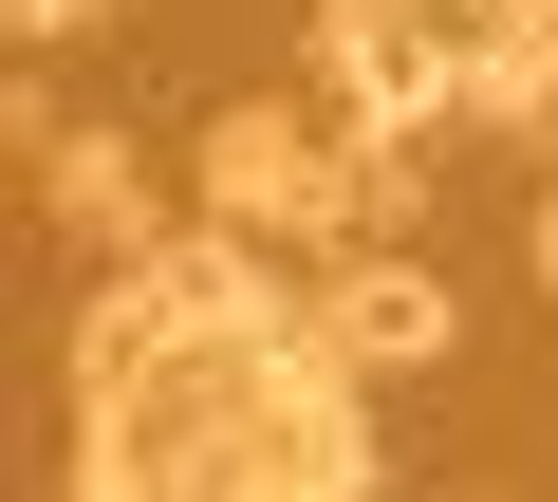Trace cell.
I'll list each match as a JSON object with an SVG mask.
<instances>
[{
    "label": "cell",
    "instance_id": "cell-3",
    "mask_svg": "<svg viewBox=\"0 0 558 502\" xmlns=\"http://www.w3.org/2000/svg\"><path fill=\"white\" fill-rule=\"evenodd\" d=\"M57 223H75V242H112V261H149V242H168L149 149H131V131H57Z\"/></svg>",
    "mask_w": 558,
    "mask_h": 502
},
{
    "label": "cell",
    "instance_id": "cell-5",
    "mask_svg": "<svg viewBox=\"0 0 558 502\" xmlns=\"http://www.w3.org/2000/svg\"><path fill=\"white\" fill-rule=\"evenodd\" d=\"M0 20H20V38H75V20H94V0H0Z\"/></svg>",
    "mask_w": 558,
    "mask_h": 502
},
{
    "label": "cell",
    "instance_id": "cell-1",
    "mask_svg": "<svg viewBox=\"0 0 558 502\" xmlns=\"http://www.w3.org/2000/svg\"><path fill=\"white\" fill-rule=\"evenodd\" d=\"M354 335L336 298L279 280L260 223H168L149 261H112L94 335H75V483L168 502V483H260V502H336L373 483V409H354Z\"/></svg>",
    "mask_w": 558,
    "mask_h": 502
},
{
    "label": "cell",
    "instance_id": "cell-4",
    "mask_svg": "<svg viewBox=\"0 0 558 502\" xmlns=\"http://www.w3.org/2000/svg\"><path fill=\"white\" fill-rule=\"evenodd\" d=\"M336 335H354L373 372H428V354H447V280H428V261H354V280H336Z\"/></svg>",
    "mask_w": 558,
    "mask_h": 502
},
{
    "label": "cell",
    "instance_id": "cell-7",
    "mask_svg": "<svg viewBox=\"0 0 558 502\" xmlns=\"http://www.w3.org/2000/svg\"><path fill=\"white\" fill-rule=\"evenodd\" d=\"M94 20H112V0H94Z\"/></svg>",
    "mask_w": 558,
    "mask_h": 502
},
{
    "label": "cell",
    "instance_id": "cell-6",
    "mask_svg": "<svg viewBox=\"0 0 558 502\" xmlns=\"http://www.w3.org/2000/svg\"><path fill=\"white\" fill-rule=\"evenodd\" d=\"M539 298H558V186H539Z\"/></svg>",
    "mask_w": 558,
    "mask_h": 502
},
{
    "label": "cell",
    "instance_id": "cell-2",
    "mask_svg": "<svg viewBox=\"0 0 558 502\" xmlns=\"http://www.w3.org/2000/svg\"><path fill=\"white\" fill-rule=\"evenodd\" d=\"M317 75L354 131H539L558 112V0H336Z\"/></svg>",
    "mask_w": 558,
    "mask_h": 502
}]
</instances>
